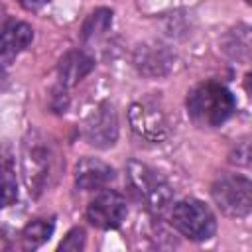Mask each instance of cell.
Here are the masks:
<instances>
[{
    "mask_svg": "<svg viewBox=\"0 0 252 252\" xmlns=\"http://www.w3.org/2000/svg\"><path fill=\"white\" fill-rule=\"evenodd\" d=\"M236 110L232 93L215 81H205L189 91L187 114L201 128H217L224 124Z\"/></svg>",
    "mask_w": 252,
    "mask_h": 252,
    "instance_id": "6da1fadb",
    "label": "cell"
},
{
    "mask_svg": "<svg viewBox=\"0 0 252 252\" xmlns=\"http://www.w3.org/2000/svg\"><path fill=\"white\" fill-rule=\"evenodd\" d=\"M53 150L39 134H30L22 150V173L30 195H39L53 173Z\"/></svg>",
    "mask_w": 252,
    "mask_h": 252,
    "instance_id": "7a4b0ae2",
    "label": "cell"
},
{
    "mask_svg": "<svg viewBox=\"0 0 252 252\" xmlns=\"http://www.w3.org/2000/svg\"><path fill=\"white\" fill-rule=\"evenodd\" d=\"M128 181L132 187V193L144 203V207L150 213L161 215L169 205H171V187L169 183L152 167L140 163V161H130L128 163Z\"/></svg>",
    "mask_w": 252,
    "mask_h": 252,
    "instance_id": "3957f363",
    "label": "cell"
},
{
    "mask_svg": "<svg viewBox=\"0 0 252 252\" xmlns=\"http://www.w3.org/2000/svg\"><path fill=\"white\" fill-rule=\"evenodd\" d=\"M171 226L189 240L203 242L215 236L217 219L213 211L199 199H183L171 207Z\"/></svg>",
    "mask_w": 252,
    "mask_h": 252,
    "instance_id": "277c9868",
    "label": "cell"
},
{
    "mask_svg": "<svg viewBox=\"0 0 252 252\" xmlns=\"http://www.w3.org/2000/svg\"><path fill=\"white\" fill-rule=\"evenodd\" d=\"M211 197L222 215L230 219L248 217L252 211V183L242 175H220L211 185Z\"/></svg>",
    "mask_w": 252,
    "mask_h": 252,
    "instance_id": "5b68a950",
    "label": "cell"
},
{
    "mask_svg": "<svg viewBox=\"0 0 252 252\" xmlns=\"http://www.w3.org/2000/svg\"><path fill=\"white\" fill-rule=\"evenodd\" d=\"M128 120L132 130L146 142L159 144L169 136L167 116L154 98H144L134 102L128 110Z\"/></svg>",
    "mask_w": 252,
    "mask_h": 252,
    "instance_id": "8992f818",
    "label": "cell"
},
{
    "mask_svg": "<svg viewBox=\"0 0 252 252\" xmlns=\"http://www.w3.org/2000/svg\"><path fill=\"white\" fill-rule=\"evenodd\" d=\"M83 138L98 148L108 150L118 140V114L110 102H98L83 122Z\"/></svg>",
    "mask_w": 252,
    "mask_h": 252,
    "instance_id": "52a82bcc",
    "label": "cell"
},
{
    "mask_svg": "<svg viewBox=\"0 0 252 252\" xmlns=\"http://www.w3.org/2000/svg\"><path fill=\"white\" fill-rule=\"evenodd\" d=\"M128 215L126 199L118 191H100L87 207V219L93 226L102 230L118 228Z\"/></svg>",
    "mask_w": 252,
    "mask_h": 252,
    "instance_id": "ba28073f",
    "label": "cell"
},
{
    "mask_svg": "<svg viewBox=\"0 0 252 252\" xmlns=\"http://www.w3.org/2000/svg\"><path fill=\"white\" fill-rule=\"evenodd\" d=\"M134 67L138 69L140 75L158 79L163 77L171 71L173 67V53L159 41H146L140 43L134 49Z\"/></svg>",
    "mask_w": 252,
    "mask_h": 252,
    "instance_id": "9c48e42d",
    "label": "cell"
},
{
    "mask_svg": "<svg viewBox=\"0 0 252 252\" xmlns=\"http://www.w3.org/2000/svg\"><path fill=\"white\" fill-rule=\"evenodd\" d=\"M33 41V30L30 24L20 20H4L0 22V59L10 61L18 53H22Z\"/></svg>",
    "mask_w": 252,
    "mask_h": 252,
    "instance_id": "30bf717a",
    "label": "cell"
},
{
    "mask_svg": "<svg viewBox=\"0 0 252 252\" xmlns=\"http://www.w3.org/2000/svg\"><path fill=\"white\" fill-rule=\"evenodd\" d=\"M114 179V169L96 158H83L75 167V185L81 191L104 189Z\"/></svg>",
    "mask_w": 252,
    "mask_h": 252,
    "instance_id": "8fae6325",
    "label": "cell"
},
{
    "mask_svg": "<svg viewBox=\"0 0 252 252\" xmlns=\"http://www.w3.org/2000/svg\"><path fill=\"white\" fill-rule=\"evenodd\" d=\"M93 69H94V59L87 51H83V49H71L65 55H61V59L57 63L59 85L73 87V85L81 83Z\"/></svg>",
    "mask_w": 252,
    "mask_h": 252,
    "instance_id": "7c38bea8",
    "label": "cell"
},
{
    "mask_svg": "<svg viewBox=\"0 0 252 252\" xmlns=\"http://www.w3.org/2000/svg\"><path fill=\"white\" fill-rule=\"evenodd\" d=\"M220 49L226 57L238 63H248L250 51H252V41H250V26L246 24H236L230 28L222 39H220Z\"/></svg>",
    "mask_w": 252,
    "mask_h": 252,
    "instance_id": "4fadbf2b",
    "label": "cell"
},
{
    "mask_svg": "<svg viewBox=\"0 0 252 252\" xmlns=\"http://www.w3.org/2000/svg\"><path fill=\"white\" fill-rule=\"evenodd\" d=\"M112 26V10L110 8H96L93 10L81 28V41L83 43H94L100 37L106 35V32Z\"/></svg>",
    "mask_w": 252,
    "mask_h": 252,
    "instance_id": "5bb4252c",
    "label": "cell"
},
{
    "mask_svg": "<svg viewBox=\"0 0 252 252\" xmlns=\"http://www.w3.org/2000/svg\"><path fill=\"white\" fill-rule=\"evenodd\" d=\"M53 220L51 219H35L32 222H28L22 230V242L24 248H39L43 242L49 240V236L53 234Z\"/></svg>",
    "mask_w": 252,
    "mask_h": 252,
    "instance_id": "9a60e30c",
    "label": "cell"
},
{
    "mask_svg": "<svg viewBox=\"0 0 252 252\" xmlns=\"http://www.w3.org/2000/svg\"><path fill=\"white\" fill-rule=\"evenodd\" d=\"M16 199H18L16 177L8 169H0V209L12 205Z\"/></svg>",
    "mask_w": 252,
    "mask_h": 252,
    "instance_id": "2e32d148",
    "label": "cell"
},
{
    "mask_svg": "<svg viewBox=\"0 0 252 252\" xmlns=\"http://www.w3.org/2000/svg\"><path fill=\"white\" fill-rule=\"evenodd\" d=\"M85 240H87L85 228L75 226V228H71L67 232V236L61 240V244H59L57 250H61V252H79V250L85 248Z\"/></svg>",
    "mask_w": 252,
    "mask_h": 252,
    "instance_id": "e0dca14e",
    "label": "cell"
},
{
    "mask_svg": "<svg viewBox=\"0 0 252 252\" xmlns=\"http://www.w3.org/2000/svg\"><path fill=\"white\" fill-rule=\"evenodd\" d=\"M228 161L230 163H236V165H248L250 163V142L248 140H242L236 144V148L230 152L228 156Z\"/></svg>",
    "mask_w": 252,
    "mask_h": 252,
    "instance_id": "ac0fdd59",
    "label": "cell"
},
{
    "mask_svg": "<svg viewBox=\"0 0 252 252\" xmlns=\"http://www.w3.org/2000/svg\"><path fill=\"white\" fill-rule=\"evenodd\" d=\"M69 104V96H67V87L59 85L57 89L51 91V108L53 112H65Z\"/></svg>",
    "mask_w": 252,
    "mask_h": 252,
    "instance_id": "d6986e66",
    "label": "cell"
},
{
    "mask_svg": "<svg viewBox=\"0 0 252 252\" xmlns=\"http://www.w3.org/2000/svg\"><path fill=\"white\" fill-rule=\"evenodd\" d=\"M49 2H51V0H18V4H20L22 8L30 10V12H35V10L43 8V6H47Z\"/></svg>",
    "mask_w": 252,
    "mask_h": 252,
    "instance_id": "ffe728a7",
    "label": "cell"
}]
</instances>
